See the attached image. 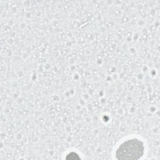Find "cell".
<instances>
[{"instance_id":"cell-1","label":"cell","mask_w":160,"mask_h":160,"mask_svg":"<svg viewBox=\"0 0 160 160\" xmlns=\"http://www.w3.org/2000/svg\"><path fill=\"white\" fill-rule=\"evenodd\" d=\"M145 143L140 138L132 137L122 141L115 151L118 160H138L145 154Z\"/></svg>"}]
</instances>
